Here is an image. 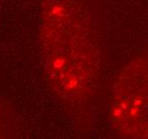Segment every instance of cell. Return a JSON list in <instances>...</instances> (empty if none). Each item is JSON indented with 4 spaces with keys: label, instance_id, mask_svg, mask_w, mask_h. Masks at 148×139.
<instances>
[{
    "label": "cell",
    "instance_id": "obj_1",
    "mask_svg": "<svg viewBox=\"0 0 148 139\" xmlns=\"http://www.w3.org/2000/svg\"><path fill=\"white\" fill-rule=\"evenodd\" d=\"M42 42L48 76L63 98L90 91L94 56L90 31L74 0H45Z\"/></svg>",
    "mask_w": 148,
    "mask_h": 139
},
{
    "label": "cell",
    "instance_id": "obj_2",
    "mask_svg": "<svg viewBox=\"0 0 148 139\" xmlns=\"http://www.w3.org/2000/svg\"><path fill=\"white\" fill-rule=\"evenodd\" d=\"M113 124L132 137H148V55L121 74L111 106Z\"/></svg>",
    "mask_w": 148,
    "mask_h": 139
},
{
    "label": "cell",
    "instance_id": "obj_3",
    "mask_svg": "<svg viewBox=\"0 0 148 139\" xmlns=\"http://www.w3.org/2000/svg\"><path fill=\"white\" fill-rule=\"evenodd\" d=\"M12 129V115L9 106L0 98V138L8 137Z\"/></svg>",
    "mask_w": 148,
    "mask_h": 139
}]
</instances>
